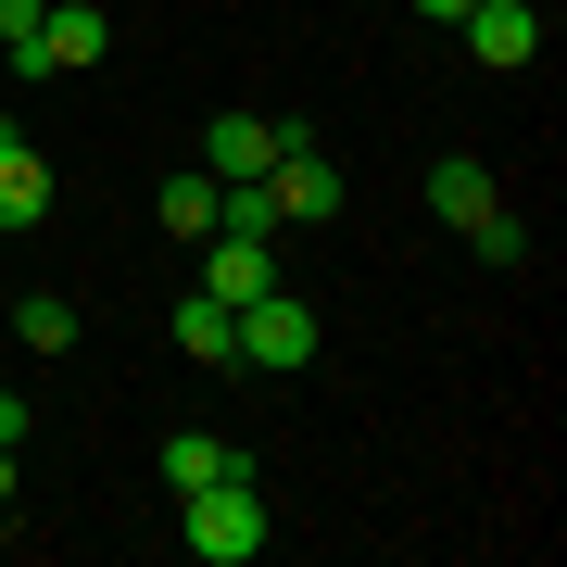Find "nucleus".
Masks as SVG:
<instances>
[{
  "label": "nucleus",
  "instance_id": "f257e3e1",
  "mask_svg": "<svg viewBox=\"0 0 567 567\" xmlns=\"http://www.w3.org/2000/svg\"><path fill=\"white\" fill-rule=\"evenodd\" d=\"M177 543L203 555V567H252V555H265V505H252V466H240V480H203V492H177Z\"/></svg>",
  "mask_w": 567,
  "mask_h": 567
},
{
  "label": "nucleus",
  "instance_id": "f03ea898",
  "mask_svg": "<svg viewBox=\"0 0 567 567\" xmlns=\"http://www.w3.org/2000/svg\"><path fill=\"white\" fill-rule=\"evenodd\" d=\"M316 341H328V328H316L303 290H252V303H240V365H265V379H303Z\"/></svg>",
  "mask_w": 567,
  "mask_h": 567
},
{
  "label": "nucleus",
  "instance_id": "7ed1b4c3",
  "mask_svg": "<svg viewBox=\"0 0 567 567\" xmlns=\"http://www.w3.org/2000/svg\"><path fill=\"white\" fill-rule=\"evenodd\" d=\"M265 203H278V227H328V215H341V164L316 152V126H278V164H265Z\"/></svg>",
  "mask_w": 567,
  "mask_h": 567
},
{
  "label": "nucleus",
  "instance_id": "20e7f679",
  "mask_svg": "<svg viewBox=\"0 0 567 567\" xmlns=\"http://www.w3.org/2000/svg\"><path fill=\"white\" fill-rule=\"evenodd\" d=\"M203 290L240 316L252 290H278V240H252V227H215V240H203Z\"/></svg>",
  "mask_w": 567,
  "mask_h": 567
},
{
  "label": "nucleus",
  "instance_id": "39448f33",
  "mask_svg": "<svg viewBox=\"0 0 567 567\" xmlns=\"http://www.w3.org/2000/svg\"><path fill=\"white\" fill-rule=\"evenodd\" d=\"M265 164H278V114H215V126H203V177H215V189L265 177Z\"/></svg>",
  "mask_w": 567,
  "mask_h": 567
},
{
  "label": "nucleus",
  "instance_id": "423d86ee",
  "mask_svg": "<svg viewBox=\"0 0 567 567\" xmlns=\"http://www.w3.org/2000/svg\"><path fill=\"white\" fill-rule=\"evenodd\" d=\"M466 51H480V63H529V51H543V0H466Z\"/></svg>",
  "mask_w": 567,
  "mask_h": 567
},
{
  "label": "nucleus",
  "instance_id": "0eeeda50",
  "mask_svg": "<svg viewBox=\"0 0 567 567\" xmlns=\"http://www.w3.org/2000/svg\"><path fill=\"white\" fill-rule=\"evenodd\" d=\"M102 51H114V13H102V0H51V25H39V63H51V76H89Z\"/></svg>",
  "mask_w": 567,
  "mask_h": 567
},
{
  "label": "nucleus",
  "instance_id": "6e6552de",
  "mask_svg": "<svg viewBox=\"0 0 567 567\" xmlns=\"http://www.w3.org/2000/svg\"><path fill=\"white\" fill-rule=\"evenodd\" d=\"M492 203H505V189H492L480 152H442V164H429V215H442V227H480Z\"/></svg>",
  "mask_w": 567,
  "mask_h": 567
},
{
  "label": "nucleus",
  "instance_id": "1a4fd4ad",
  "mask_svg": "<svg viewBox=\"0 0 567 567\" xmlns=\"http://www.w3.org/2000/svg\"><path fill=\"white\" fill-rule=\"evenodd\" d=\"M39 215H51V164L0 126V227H39Z\"/></svg>",
  "mask_w": 567,
  "mask_h": 567
},
{
  "label": "nucleus",
  "instance_id": "9d476101",
  "mask_svg": "<svg viewBox=\"0 0 567 567\" xmlns=\"http://www.w3.org/2000/svg\"><path fill=\"white\" fill-rule=\"evenodd\" d=\"M177 353L189 365H240V316H227L215 290H189V303H177Z\"/></svg>",
  "mask_w": 567,
  "mask_h": 567
},
{
  "label": "nucleus",
  "instance_id": "9b49d317",
  "mask_svg": "<svg viewBox=\"0 0 567 567\" xmlns=\"http://www.w3.org/2000/svg\"><path fill=\"white\" fill-rule=\"evenodd\" d=\"M240 442H215V429H177V442H164V480H177V492H203V480H240Z\"/></svg>",
  "mask_w": 567,
  "mask_h": 567
},
{
  "label": "nucleus",
  "instance_id": "f8f14e48",
  "mask_svg": "<svg viewBox=\"0 0 567 567\" xmlns=\"http://www.w3.org/2000/svg\"><path fill=\"white\" fill-rule=\"evenodd\" d=\"M152 215H164V227H189V240H215V177H203V164H189V177H164V189H152Z\"/></svg>",
  "mask_w": 567,
  "mask_h": 567
},
{
  "label": "nucleus",
  "instance_id": "ddd939ff",
  "mask_svg": "<svg viewBox=\"0 0 567 567\" xmlns=\"http://www.w3.org/2000/svg\"><path fill=\"white\" fill-rule=\"evenodd\" d=\"M13 341H25V353H63V341H76V303H51V290H25V303H13Z\"/></svg>",
  "mask_w": 567,
  "mask_h": 567
},
{
  "label": "nucleus",
  "instance_id": "4468645a",
  "mask_svg": "<svg viewBox=\"0 0 567 567\" xmlns=\"http://www.w3.org/2000/svg\"><path fill=\"white\" fill-rule=\"evenodd\" d=\"M466 252H492V265H517V252H529V227H517V215H505V203H492V215H480V227H466Z\"/></svg>",
  "mask_w": 567,
  "mask_h": 567
},
{
  "label": "nucleus",
  "instance_id": "2eb2a0df",
  "mask_svg": "<svg viewBox=\"0 0 567 567\" xmlns=\"http://www.w3.org/2000/svg\"><path fill=\"white\" fill-rule=\"evenodd\" d=\"M0 442H13V454L39 442V416H25V391H0Z\"/></svg>",
  "mask_w": 567,
  "mask_h": 567
},
{
  "label": "nucleus",
  "instance_id": "dca6fc26",
  "mask_svg": "<svg viewBox=\"0 0 567 567\" xmlns=\"http://www.w3.org/2000/svg\"><path fill=\"white\" fill-rule=\"evenodd\" d=\"M0 517H13V442H0Z\"/></svg>",
  "mask_w": 567,
  "mask_h": 567
},
{
  "label": "nucleus",
  "instance_id": "f3484780",
  "mask_svg": "<svg viewBox=\"0 0 567 567\" xmlns=\"http://www.w3.org/2000/svg\"><path fill=\"white\" fill-rule=\"evenodd\" d=\"M416 13H429V25H454V13H466V0H416Z\"/></svg>",
  "mask_w": 567,
  "mask_h": 567
}]
</instances>
